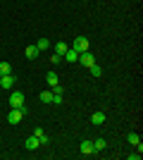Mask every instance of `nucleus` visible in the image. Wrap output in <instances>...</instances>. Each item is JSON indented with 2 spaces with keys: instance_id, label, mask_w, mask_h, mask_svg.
Here are the masks:
<instances>
[{
  "instance_id": "nucleus-1",
  "label": "nucleus",
  "mask_w": 143,
  "mask_h": 160,
  "mask_svg": "<svg viewBox=\"0 0 143 160\" xmlns=\"http://www.w3.org/2000/svg\"><path fill=\"white\" fill-rule=\"evenodd\" d=\"M24 115H26V108H12L10 115H7V122H10V124H19Z\"/></svg>"
},
{
  "instance_id": "nucleus-2",
  "label": "nucleus",
  "mask_w": 143,
  "mask_h": 160,
  "mask_svg": "<svg viewBox=\"0 0 143 160\" xmlns=\"http://www.w3.org/2000/svg\"><path fill=\"white\" fill-rule=\"evenodd\" d=\"M72 50H76V53L81 55L83 50H88V38H83V36H79V38H74V43H72Z\"/></svg>"
},
{
  "instance_id": "nucleus-3",
  "label": "nucleus",
  "mask_w": 143,
  "mask_h": 160,
  "mask_svg": "<svg viewBox=\"0 0 143 160\" xmlns=\"http://www.w3.org/2000/svg\"><path fill=\"white\" fill-rule=\"evenodd\" d=\"M10 105H12V108H24V93L14 91V93L10 96Z\"/></svg>"
},
{
  "instance_id": "nucleus-4",
  "label": "nucleus",
  "mask_w": 143,
  "mask_h": 160,
  "mask_svg": "<svg viewBox=\"0 0 143 160\" xmlns=\"http://www.w3.org/2000/svg\"><path fill=\"white\" fill-rule=\"evenodd\" d=\"M79 60H81V65H83V67L95 65V58H93V53H91V50H83V53L79 55Z\"/></svg>"
},
{
  "instance_id": "nucleus-5",
  "label": "nucleus",
  "mask_w": 143,
  "mask_h": 160,
  "mask_svg": "<svg viewBox=\"0 0 143 160\" xmlns=\"http://www.w3.org/2000/svg\"><path fill=\"white\" fill-rule=\"evenodd\" d=\"M0 86H2V88H12V86H14V77H12V74L0 77Z\"/></svg>"
},
{
  "instance_id": "nucleus-6",
  "label": "nucleus",
  "mask_w": 143,
  "mask_h": 160,
  "mask_svg": "<svg viewBox=\"0 0 143 160\" xmlns=\"http://www.w3.org/2000/svg\"><path fill=\"white\" fill-rule=\"evenodd\" d=\"M24 146H26V148H29V151H36V148L41 146V141L36 139V136H29V139H26V141H24Z\"/></svg>"
},
{
  "instance_id": "nucleus-7",
  "label": "nucleus",
  "mask_w": 143,
  "mask_h": 160,
  "mask_svg": "<svg viewBox=\"0 0 143 160\" xmlns=\"http://www.w3.org/2000/svg\"><path fill=\"white\" fill-rule=\"evenodd\" d=\"M107 148V141L105 139H95L93 141V153H100V151H105Z\"/></svg>"
},
{
  "instance_id": "nucleus-8",
  "label": "nucleus",
  "mask_w": 143,
  "mask_h": 160,
  "mask_svg": "<svg viewBox=\"0 0 143 160\" xmlns=\"http://www.w3.org/2000/svg\"><path fill=\"white\" fill-rule=\"evenodd\" d=\"M81 155H93V141H81Z\"/></svg>"
},
{
  "instance_id": "nucleus-9",
  "label": "nucleus",
  "mask_w": 143,
  "mask_h": 160,
  "mask_svg": "<svg viewBox=\"0 0 143 160\" xmlns=\"http://www.w3.org/2000/svg\"><path fill=\"white\" fill-rule=\"evenodd\" d=\"M62 58H64L67 62H79V53H76V50H72V48H69V50L62 55Z\"/></svg>"
},
{
  "instance_id": "nucleus-10",
  "label": "nucleus",
  "mask_w": 143,
  "mask_h": 160,
  "mask_svg": "<svg viewBox=\"0 0 143 160\" xmlns=\"http://www.w3.org/2000/svg\"><path fill=\"white\" fill-rule=\"evenodd\" d=\"M34 136L41 141V146H43V143H48V136H45V132H43L41 127H36V129H34Z\"/></svg>"
},
{
  "instance_id": "nucleus-11",
  "label": "nucleus",
  "mask_w": 143,
  "mask_h": 160,
  "mask_svg": "<svg viewBox=\"0 0 143 160\" xmlns=\"http://www.w3.org/2000/svg\"><path fill=\"white\" fill-rule=\"evenodd\" d=\"M24 53H26V58H29V60H34V58H38V53H41V50H38L36 46H29L26 50H24Z\"/></svg>"
},
{
  "instance_id": "nucleus-12",
  "label": "nucleus",
  "mask_w": 143,
  "mask_h": 160,
  "mask_svg": "<svg viewBox=\"0 0 143 160\" xmlns=\"http://www.w3.org/2000/svg\"><path fill=\"white\" fill-rule=\"evenodd\" d=\"M67 50H69V46H67V43H64V41H60V43L55 46V53H57V55H64V53H67Z\"/></svg>"
},
{
  "instance_id": "nucleus-13",
  "label": "nucleus",
  "mask_w": 143,
  "mask_h": 160,
  "mask_svg": "<svg viewBox=\"0 0 143 160\" xmlns=\"http://www.w3.org/2000/svg\"><path fill=\"white\" fill-rule=\"evenodd\" d=\"M41 103H53V91H41Z\"/></svg>"
},
{
  "instance_id": "nucleus-14",
  "label": "nucleus",
  "mask_w": 143,
  "mask_h": 160,
  "mask_svg": "<svg viewBox=\"0 0 143 160\" xmlns=\"http://www.w3.org/2000/svg\"><path fill=\"white\" fill-rule=\"evenodd\" d=\"M126 141H129L131 146H138V143H141V136H138V134H126Z\"/></svg>"
},
{
  "instance_id": "nucleus-15",
  "label": "nucleus",
  "mask_w": 143,
  "mask_h": 160,
  "mask_svg": "<svg viewBox=\"0 0 143 160\" xmlns=\"http://www.w3.org/2000/svg\"><path fill=\"white\" fill-rule=\"evenodd\" d=\"M0 74L5 77V74H12V65L10 62H0Z\"/></svg>"
},
{
  "instance_id": "nucleus-16",
  "label": "nucleus",
  "mask_w": 143,
  "mask_h": 160,
  "mask_svg": "<svg viewBox=\"0 0 143 160\" xmlns=\"http://www.w3.org/2000/svg\"><path fill=\"white\" fill-rule=\"evenodd\" d=\"M45 79H48V84H50V86L60 84V79H57V74H55V72H48V74H45Z\"/></svg>"
},
{
  "instance_id": "nucleus-17",
  "label": "nucleus",
  "mask_w": 143,
  "mask_h": 160,
  "mask_svg": "<svg viewBox=\"0 0 143 160\" xmlns=\"http://www.w3.org/2000/svg\"><path fill=\"white\" fill-rule=\"evenodd\" d=\"M91 122H93V124H102V122H105V112H95L93 117H91Z\"/></svg>"
},
{
  "instance_id": "nucleus-18",
  "label": "nucleus",
  "mask_w": 143,
  "mask_h": 160,
  "mask_svg": "<svg viewBox=\"0 0 143 160\" xmlns=\"http://www.w3.org/2000/svg\"><path fill=\"white\" fill-rule=\"evenodd\" d=\"M36 48H38V50H48V48H50V41H48V38H38Z\"/></svg>"
},
{
  "instance_id": "nucleus-19",
  "label": "nucleus",
  "mask_w": 143,
  "mask_h": 160,
  "mask_svg": "<svg viewBox=\"0 0 143 160\" xmlns=\"http://www.w3.org/2000/svg\"><path fill=\"white\" fill-rule=\"evenodd\" d=\"M88 69H91V74H93V77H102V67H100V65H91Z\"/></svg>"
},
{
  "instance_id": "nucleus-20",
  "label": "nucleus",
  "mask_w": 143,
  "mask_h": 160,
  "mask_svg": "<svg viewBox=\"0 0 143 160\" xmlns=\"http://www.w3.org/2000/svg\"><path fill=\"white\" fill-rule=\"evenodd\" d=\"M60 60H62V55H57V53L50 58V62H53V65H60Z\"/></svg>"
},
{
  "instance_id": "nucleus-21",
  "label": "nucleus",
  "mask_w": 143,
  "mask_h": 160,
  "mask_svg": "<svg viewBox=\"0 0 143 160\" xmlns=\"http://www.w3.org/2000/svg\"><path fill=\"white\" fill-rule=\"evenodd\" d=\"M129 160H141V153H138V151L136 153H129Z\"/></svg>"
},
{
  "instance_id": "nucleus-22",
  "label": "nucleus",
  "mask_w": 143,
  "mask_h": 160,
  "mask_svg": "<svg viewBox=\"0 0 143 160\" xmlns=\"http://www.w3.org/2000/svg\"><path fill=\"white\" fill-rule=\"evenodd\" d=\"M53 103L55 105H62V96H53Z\"/></svg>"
},
{
  "instance_id": "nucleus-23",
  "label": "nucleus",
  "mask_w": 143,
  "mask_h": 160,
  "mask_svg": "<svg viewBox=\"0 0 143 160\" xmlns=\"http://www.w3.org/2000/svg\"><path fill=\"white\" fill-rule=\"evenodd\" d=\"M0 77H2V74H0Z\"/></svg>"
}]
</instances>
